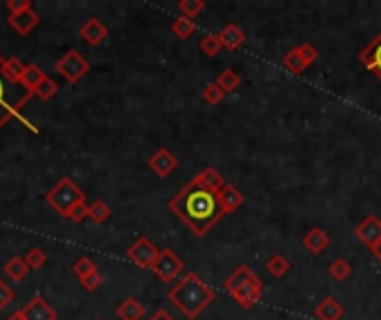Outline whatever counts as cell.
<instances>
[{
	"mask_svg": "<svg viewBox=\"0 0 381 320\" xmlns=\"http://www.w3.org/2000/svg\"><path fill=\"white\" fill-rule=\"evenodd\" d=\"M170 211L176 218L190 227L194 236L203 238L208 231L223 218L219 194L206 187L197 176L183 187V189L170 198Z\"/></svg>",
	"mask_w": 381,
	"mask_h": 320,
	"instance_id": "1",
	"label": "cell"
},
{
	"mask_svg": "<svg viewBox=\"0 0 381 320\" xmlns=\"http://www.w3.org/2000/svg\"><path fill=\"white\" fill-rule=\"evenodd\" d=\"M214 298H217L214 289L197 271H188L167 291V300L188 320H197L214 302Z\"/></svg>",
	"mask_w": 381,
	"mask_h": 320,
	"instance_id": "2",
	"label": "cell"
},
{
	"mask_svg": "<svg viewBox=\"0 0 381 320\" xmlns=\"http://www.w3.org/2000/svg\"><path fill=\"white\" fill-rule=\"evenodd\" d=\"M223 287L241 309H252L263 298V282L247 265H238L225 278Z\"/></svg>",
	"mask_w": 381,
	"mask_h": 320,
	"instance_id": "3",
	"label": "cell"
},
{
	"mask_svg": "<svg viewBox=\"0 0 381 320\" xmlns=\"http://www.w3.org/2000/svg\"><path fill=\"white\" fill-rule=\"evenodd\" d=\"M3 62H5V56L0 53V129H3L12 118H19L23 107L27 105V101L34 96L21 85H14L12 80L5 76Z\"/></svg>",
	"mask_w": 381,
	"mask_h": 320,
	"instance_id": "4",
	"label": "cell"
},
{
	"mask_svg": "<svg viewBox=\"0 0 381 320\" xmlns=\"http://www.w3.org/2000/svg\"><path fill=\"white\" fill-rule=\"evenodd\" d=\"M83 200H85V194L72 178H60V181L45 194V202L63 218H67L69 211Z\"/></svg>",
	"mask_w": 381,
	"mask_h": 320,
	"instance_id": "5",
	"label": "cell"
},
{
	"mask_svg": "<svg viewBox=\"0 0 381 320\" xmlns=\"http://www.w3.org/2000/svg\"><path fill=\"white\" fill-rule=\"evenodd\" d=\"M54 67L58 71V76L63 78L65 83L76 85L83 76H87V71H90V62H87V58L83 56L81 51L69 49V51H65L63 56L56 60Z\"/></svg>",
	"mask_w": 381,
	"mask_h": 320,
	"instance_id": "6",
	"label": "cell"
},
{
	"mask_svg": "<svg viewBox=\"0 0 381 320\" xmlns=\"http://www.w3.org/2000/svg\"><path fill=\"white\" fill-rule=\"evenodd\" d=\"M317 58H319V51L315 44L301 42V44H297V47H292L288 53H283L281 65L286 67V71H290V74L299 76V74H304L310 65H315Z\"/></svg>",
	"mask_w": 381,
	"mask_h": 320,
	"instance_id": "7",
	"label": "cell"
},
{
	"mask_svg": "<svg viewBox=\"0 0 381 320\" xmlns=\"http://www.w3.org/2000/svg\"><path fill=\"white\" fill-rule=\"evenodd\" d=\"M152 271L156 274V278L161 282L170 284L185 271V263L172 252V249H161V254H158Z\"/></svg>",
	"mask_w": 381,
	"mask_h": 320,
	"instance_id": "8",
	"label": "cell"
},
{
	"mask_svg": "<svg viewBox=\"0 0 381 320\" xmlns=\"http://www.w3.org/2000/svg\"><path fill=\"white\" fill-rule=\"evenodd\" d=\"M158 254H161V249H158L147 236L136 238L134 243L130 245L127 252H125L127 261H132L136 267H140V269H152Z\"/></svg>",
	"mask_w": 381,
	"mask_h": 320,
	"instance_id": "9",
	"label": "cell"
},
{
	"mask_svg": "<svg viewBox=\"0 0 381 320\" xmlns=\"http://www.w3.org/2000/svg\"><path fill=\"white\" fill-rule=\"evenodd\" d=\"M354 236H357L370 252H375V249L381 247V218H377L375 213H370V216H366L357 225Z\"/></svg>",
	"mask_w": 381,
	"mask_h": 320,
	"instance_id": "10",
	"label": "cell"
},
{
	"mask_svg": "<svg viewBox=\"0 0 381 320\" xmlns=\"http://www.w3.org/2000/svg\"><path fill=\"white\" fill-rule=\"evenodd\" d=\"M147 167L152 169V172L158 176V178H167L170 174L176 172V167H179V158H176L170 149H156L152 156L147 158Z\"/></svg>",
	"mask_w": 381,
	"mask_h": 320,
	"instance_id": "11",
	"label": "cell"
},
{
	"mask_svg": "<svg viewBox=\"0 0 381 320\" xmlns=\"http://www.w3.org/2000/svg\"><path fill=\"white\" fill-rule=\"evenodd\" d=\"M359 60H361V65L381 83V31L370 40L366 49H361Z\"/></svg>",
	"mask_w": 381,
	"mask_h": 320,
	"instance_id": "12",
	"label": "cell"
},
{
	"mask_svg": "<svg viewBox=\"0 0 381 320\" xmlns=\"http://www.w3.org/2000/svg\"><path fill=\"white\" fill-rule=\"evenodd\" d=\"M21 311H23L25 320H58L56 309L51 307L42 296H38V293Z\"/></svg>",
	"mask_w": 381,
	"mask_h": 320,
	"instance_id": "13",
	"label": "cell"
},
{
	"mask_svg": "<svg viewBox=\"0 0 381 320\" xmlns=\"http://www.w3.org/2000/svg\"><path fill=\"white\" fill-rule=\"evenodd\" d=\"M78 36H81L83 42H87L90 47H99V44L108 40L110 31H108V27L101 23V18H90V21L81 25Z\"/></svg>",
	"mask_w": 381,
	"mask_h": 320,
	"instance_id": "14",
	"label": "cell"
},
{
	"mask_svg": "<svg viewBox=\"0 0 381 320\" xmlns=\"http://www.w3.org/2000/svg\"><path fill=\"white\" fill-rule=\"evenodd\" d=\"M301 245H304V249L308 254L319 256V254H323L328 247H330V236H328L325 229L312 227L310 231H306L304 238H301Z\"/></svg>",
	"mask_w": 381,
	"mask_h": 320,
	"instance_id": "15",
	"label": "cell"
},
{
	"mask_svg": "<svg viewBox=\"0 0 381 320\" xmlns=\"http://www.w3.org/2000/svg\"><path fill=\"white\" fill-rule=\"evenodd\" d=\"M7 25H10L19 36H29L40 25V16L34 12V9L23 12V14H10L7 16Z\"/></svg>",
	"mask_w": 381,
	"mask_h": 320,
	"instance_id": "16",
	"label": "cell"
},
{
	"mask_svg": "<svg viewBox=\"0 0 381 320\" xmlns=\"http://www.w3.org/2000/svg\"><path fill=\"white\" fill-rule=\"evenodd\" d=\"M219 202H221V209H223V216H228V213H234L241 204L245 202V196L243 191H238L234 185L225 183L223 189L219 191Z\"/></svg>",
	"mask_w": 381,
	"mask_h": 320,
	"instance_id": "17",
	"label": "cell"
},
{
	"mask_svg": "<svg viewBox=\"0 0 381 320\" xmlns=\"http://www.w3.org/2000/svg\"><path fill=\"white\" fill-rule=\"evenodd\" d=\"M219 40H221V44H223L225 49L236 51L238 47H243V42H245V31H243L236 23H228V25L223 27V29H221Z\"/></svg>",
	"mask_w": 381,
	"mask_h": 320,
	"instance_id": "18",
	"label": "cell"
},
{
	"mask_svg": "<svg viewBox=\"0 0 381 320\" xmlns=\"http://www.w3.org/2000/svg\"><path fill=\"white\" fill-rule=\"evenodd\" d=\"M312 314H315L317 320H341L343 318V307L334 296H328L315 307Z\"/></svg>",
	"mask_w": 381,
	"mask_h": 320,
	"instance_id": "19",
	"label": "cell"
},
{
	"mask_svg": "<svg viewBox=\"0 0 381 320\" xmlns=\"http://www.w3.org/2000/svg\"><path fill=\"white\" fill-rule=\"evenodd\" d=\"M119 320H143L145 318V307L140 305V300L134 296H127L119 302L116 307Z\"/></svg>",
	"mask_w": 381,
	"mask_h": 320,
	"instance_id": "20",
	"label": "cell"
},
{
	"mask_svg": "<svg viewBox=\"0 0 381 320\" xmlns=\"http://www.w3.org/2000/svg\"><path fill=\"white\" fill-rule=\"evenodd\" d=\"M45 78H47L45 71H42L38 65H34V62H29V65L25 67V71H23L21 87H23V89H27V92H32L34 96H36V89H38V85H40Z\"/></svg>",
	"mask_w": 381,
	"mask_h": 320,
	"instance_id": "21",
	"label": "cell"
},
{
	"mask_svg": "<svg viewBox=\"0 0 381 320\" xmlns=\"http://www.w3.org/2000/svg\"><path fill=\"white\" fill-rule=\"evenodd\" d=\"M3 271H5V276H7V278H10V280H14V282H21V280L27 278L29 267H27V263H25V258H21V256H14V258H10V261L5 263Z\"/></svg>",
	"mask_w": 381,
	"mask_h": 320,
	"instance_id": "22",
	"label": "cell"
},
{
	"mask_svg": "<svg viewBox=\"0 0 381 320\" xmlns=\"http://www.w3.org/2000/svg\"><path fill=\"white\" fill-rule=\"evenodd\" d=\"M197 178H199V181H201L203 185H206V187H210L212 191H217V194L225 187V178L221 176L214 167H203L201 172L197 174Z\"/></svg>",
	"mask_w": 381,
	"mask_h": 320,
	"instance_id": "23",
	"label": "cell"
},
{
	"mask_svg": "<svg viewBox=\"0 0 381 320\" xmlns=\"http://www.w3.org/2000/svg\"><path fill=\"white\" fill-rule=\"evenodd\" d=\"M170 29H172V34L179 40H188V38H192L194 34H197V23L190 21V18L181 16V18H174L172 25H170Z\"/></svg>",
	"mask_w": 381,
	"mask_h": 320,
	"instance_id": "24",
	"label": "cell"
},
{
	"mask_svg": "<svg viewBox=\"0 0 381 320\" xmlns=\"http://www.w3.org/2000/svg\"><path fill=\"white\" fill-rule=\"evenodd\" d=\"M217 85L225 96L234 94L238 89V85H241V76H238V71H234V69H223L217 78Z\"/></svg>",
	"mask_w": 381,
	"mask_h": 320,
	"instance_id": "25",
	"label": "cell"
},
{
	"mask_svg": "<svg viewBox=\"0 0 381 320\" xmlns=\"http://www.w3.org/2000/svg\"><path fill=\"white\" fill-rule=\"evenodd\" d=\"M290 261L283 254H274L270 261H268V265H265V269H268V274L272 276V278H283V276H286L288 271H290Z\"/></svg>",
	"mask_w": 381,
	"mask_h": 320,
	"instance_id": "26",
	"label": "cell"
},
{
	"mask_svg": "<svg viewBox=\"0 0 381 320\" xmlns=\"http://www.w3.org/2000/svg\"><path fill=\"white\" fill-rule=\"evenodd\" d=\"M25 62L21 58H5L3 62V71H5V76L12 80L14 85H21V78H23V71H25Z\"/></svg>",
	"mask_w": 381,
	"mask_h": 320,
	"instance_id": "27",
	"label": "cell"
},
{
	"mask_svg": "<svg viewBox=\"0 0 381 320\" xmlns=\"http://www.w3.org/2000/svg\"><path fill=\"white\" fill-rule=\"evenodd\" d=\"M328 274H330L334 280L343 282L345 278H350L352 276V265L345 261V258H334V261L328 265Z\"/></svg>",
	"mask_w": 381,
	"mask_h": 320,
	"instance_id": "28",
	"label": "cell"
},
{
	"mask_svg": "<svg viewBox=\"0 0 381 320\" xmlns=\"http://www.w3.org/2000/svg\"><path fill=\"white\" fill-rule=\"evenodd\" d=\"M87 213H90V220H94L96 225H101L110 216H112V207L105 200H94L90 202V207H87Z\"/></svg>",
	"mask_w": 381,
	"mask_h": 320,
	"instance_id": "29",
	"label": "cell"
},
{
	"mask_svg": "<svg viewBox=\"0 0 381 320\" xmlns=\"http://www.w3.org/2000/svg\"><path fill=\"white\" fill-rule=\"evenodd\" d=\"M199 49H201L203 53H206L208 58H214L217 53H221V49H223V44H221V40H219V34H208V36H203Z\"/></svg>",
	"mask_w": 381,
	"mask_h": 320,
	"instance_id": "30",
	"label": "cell"
},
{
	"mask_svg": "<svg viewBox=\"0 0 381 320\" xmlns=\"http://www.w3.org/2000/svg\"><path fill=\"white\" fill-rule=\"evenodd\" d=\"M23 258H25V263H27L29 269H40V267H45V263H47V254L42 252L40 247L27 249V254H25Z\"/></svg>",
	"mask_w": 381,
	"mask_h": 320,
	"instance_id": "31",
	"label": "cell"
},
{
	"mask_svg": "<svg viewBox=\"0 0 381 320\" xmlns=\"http://www.w3.org/2000/svg\"><path fill=\"white\" fill-rule=\"evenodd\" d=\"M179 9L185 18H197L199 14H203V9H206V3L203 0H181L179 3Z\"/></svg>",
	"mask_w": 381,
	"mask_h": 320,
	"instance_id": "32",
	"label": "cell"
},
{
	"mask_svg": "<svg viewBox=\"0 0 381 320\" xmlns=\"http://www.w3.org/2000/svg\"><path fill=\"white\" fill-rule=\"evenodd\" d=\"M56 94H58V83L49 76L42 80V83L38 85V89H36V96L40 98V101H51Z\"/></svg>",
	"mask_w": 381,
	"mask_h": 320,
	"instance_id": "33",
	"label": "cell"
},
{
	"mask_svg": "<svg viewBox=\"0 0 381 320\" xmlns=\"http://www.w3.org/2000/svg\"><path fill=\"white\" fill-rule=\"evenodd\" d=\"M72 271H74V274L78 276V280H81V278H85V276H90V274L99 271V269H96V265H94V261H92V258L83 256V258H78V261L74 263Z\"/></svg>",
	"mask_w": 381,
	"mask_h": 320,
	"instance_id": "34",
	"label": "cell"
},
{
	"mask_svg": "<svg viewBox=\"0 0 381 320\" xmlns=\"http://www.w3.org/2000/svg\"><path fill=\"white\" fill-rule=\"evenodd\" d=\"M223 98H225V94L221 92L217 83H210L206 89H203V101H206L208 105H219Z\"/></svg>",
	"mask_w": 381,
	"mask_h": 320,
	"instance_id": "35",
	"label": "cell"
},
{
	"mask_svg": "<svg viewBox=\"0 0 381 320\" xmlns=\"http://www.w3.org/2000/svg\"><path fill=\"white\" fill-rule=\"evenodd\" d=\"M81 284H83V289L85 291H96L103 284V276H101V271H94V274H90V276H85V278H81Z\"/></svg>",
	"mask_w": 381,
	"mask_h": 320,
	"instance_id": "36",
	"label": "cell"
},
{
	"mask_svg": "<svg viewBox=\"0 0 381 320\" xmlns=\"http://www.w3.org/2000/svg\"><path fill=\"white\" fill-rule=\"evenodd\" d=\"M12 300H14V291L12 287L7 284L3 278H0V311H5L7 307L12 305Z\"/></svg>",
	"mask_w": 381,
	"mask_h": 320,
	"instance_id": "37",
	"label": "cell"
},
{
	"mask_svg": "<svg viewBox=\"0 0 381 320\" xmlns=\"http://www.w3.org/2000/svg\"><path fill=\"white\" fill-rule=\"evenodd\" d=\"M87 207H90V204H87V200L78 202L76 207H74L72 211H69L67 220H72V222H83L85 218H90V213H87Z\"/></svg>",
	"mask_w": 381,
	"mask_h": 320,
	"instance_id": "38",
	"label": "cell"
},
{
	"mask_svg": "<svg viewBox=\"0 0 381 320\" xmlns=\"http://www.w3.org/2000/svg\"><path fill=\"white\" fill-rule=\"evenodd\" d=\"M7 9L10 14H23L32 9V0H7Z\"/></svg>",
	"mask_w": 381,
	"mask_h": 320,
	"instance_id": "39",
	"label": "cell"
},
{
	"mask_svg": "<svg viewBox=\"0 0 381 320\" xmlns=\"http://www.w3.org/2000/svg\"><path fill=\"white\" fill-rule=\"evenodd\" d=\"M149 320H176V318H174L167 309H156L154 314L149 316Z\"/></svg>",
	"mask_w": 381,
	"mask_h": 320,
	"instance_id": "40",
	"label": "cell"
},
{
	"mask_svg": "<svg viewBox=\"0 0 381 320\" xmlns=\"http://www.w3.org/2000/svg\"><path fill=\"white\" fill-rule=\"evenodd\" d=\"M7 320H25V316H23V311H21V309H16L14 314H12L10 318H7Z\"/></svg>",
	"mask_w": 381,
	"mask_h": 320,
	"instance_id": "41",
	"label": "cell"
},
{
	"mask_svg": "<svg viewBox=\"0 0 381 320\" xmlns=\"http://www.w3.org/2000/svg\"><path fill=\"white\" fill-rule=\"evenodd\" d=\"M372 254H375V256L379 258V261H381V247H379V249H375V252H372Z\"/></svg>",
	"mask_w": 381,
	"mask_h": 320,
	"instance_id": "42",
	"label": "cell"
},
{
	"mask_svg": "<svg viewBox=\"0 0 381 320\" xmlns=\"http://www.w3.org/2000/svg\"><path fill=\"white\" fill-rule=\"evenodd\" d=\"M96 320H103V318H96Z\"/></svg>",
	"mask_w": 381,
	"mask_h": 320,
	"instance_id": "43",
	"label": "cell"
}]
</instances>
